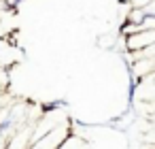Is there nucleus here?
I'll return each mask as SVG.
<instances>
[{
	"mask_svg": "<svg viewBox=\"0 0 155 149\" xmlns=\"http://www.w3.org/2000/svg\"><path fill=\"white\" fill-rule=\"evenodd\" d=\"M151 45H155V28L132 32V34H127V39H125V47H127L130 51H144V49H149Z\"/></svg>",
	"mask_w": 155,
	"mask_h": 149,
	"instance_id": "1",
	"label": "nucleus"
},
{
	"mask_svg": "<svg viewBox=\"0 0 155 149\" xmlns=\"http://www.w3.org/2000/svg\"><path fill=\"white\" fill-rule=\"evenodd\" d=\"M60 107V102H51V104H43V113H51Z\"/></svg>",
	"mask_w": 155,
	"mask_h": 149,
	"instance_id": "2",
	"label": "nucleus"
}]
</instances>
